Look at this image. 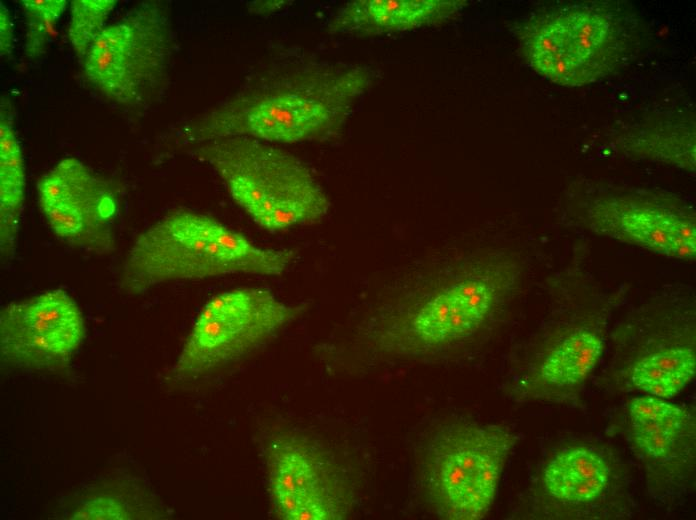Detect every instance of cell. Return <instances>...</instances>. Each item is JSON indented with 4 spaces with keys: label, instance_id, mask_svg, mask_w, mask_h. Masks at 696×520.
<instances>
[{
    "label": "cell",
    "instance_id": "cell-16",
    "mask_svg": "<svg viewBox=\"0 0 696 520\" xmlns=\"http://www.w3.org/2000/svg\"><path fill=\"white\" fill-rule=\"evenodd\" d=\"M25 170L19 142L11 122H0V247L2 259L17 245L20 216L25 197Z\"/></svg>",
    "mask_w": 696,
    "mask_h": 520
},
{
    "label": "cell",
    "instance_id": "cell-4",
    "mask_svg": "<svg viewBox=\"0 0 696 520\" xmlns=\"http://www.w3.org/2000/svg\"><path fill=\"white\" fill-rule=\"evenodd\" d=\"M196 155L215 169L236 204L269 232L313 225L329 212L328 196L309 167L271 143L219 138L207 141Z\"/></svg>",
    "mask_w": 696,
    "mask_h": 520
},
{
    "label": "cell",
    "instance_id": "cell-11",
    "mask_svg": "<svg viewBox=\"0 0 696 520\" xmlns=\"http://www.w3.org/2000/svg\"><path fill=\"white\" fill-rule=\"evenodd\" d=\"M37 192L41 211L61 240L92 254L114 249L116 196L80 160L59 161L41 176Z\"/></svg>",
    "mask_w": 696,
    "mask_h": 520
},
{
    "label": "cell",
    "instance_id": "cell-18",
    "mask_svg": "<svg viewBox=\"0 0 696 520\" xmlns=\"http://www.w3.org/2000/svg\"><path fill=\"white\" fill-rule=\"evenodd\" d=\"M696 358L692 348L670 347L639 359L630 379L634 387L659 398H672L694 378Z\"/></svg>",
    "mask_w": 696,
    "mask_h": 520
},
{
    "label": "cell",
    "instance_id": "cell-14",
    "mask_svg": "<svg viewBox=\"0 0 696 520\" xmlns=\"http://www.w3.org/2000/svg\"><path fill=\"white\" fill-rule=\"evenodd\" d=\"M610 468L604 458L587 447L562 450L546 464L543 485L553 498L570 504L598 499L606 490Z\"/></svg>",
    "mask_w": 696,
    "mask_h": 520
},
{
    "label": "cell",
    "instance_id": "cell-8",
    "mask_svg": "<svg viewBox=\"0 0 696 520\" xmlns=\"http://www.w3.org/2000/svg\"><path fill=\"white\" fill-rule=\"evenodd\" d=\"M171 47L167 12L157 3H142L101 31L84 58V73L120 104H147L164 88Z\"/></svg>",
    "mask_w": 696,
    "mask_h": 520
},
{
    "label": "cell",
    "instance_id": "cell-10",
    "mask_svg": "<svg viewBox=\"0 0 696 520\" xmlns=\"http://www.w3.org/2000/svg\"><path fill=\"white\" fill-rule=\"evenodd\" d=\"M83 314L62 289L6 305L0 313L2 363L30 370L65 367L85 338Z\"/></svg>",
    "mask_w": 696,
    "mask_h": 520
},
{
    "label": "cell",
    "instance_id": "cell-12",
    "mask_svg": "<svg viewBox=\"0 0 696 520\" xmlns=\"http://www.w3.org/2000/svg\"><path fill=\"white\" fill-rule=\"evenodd\" d=\"M464 6L460 0H356L338 10L329 30L355 35L403 32L440 25Z\"/></svg>",
    "mask_w": 696,
    "mask_h": 520
},
{
    "label": "cell",
    "instance_id": "cell-15",
    "mask_svg": "<svg viewBox=\"0 0 696 520\" xmlns=\"http://www.w3.org/2000/svg\"><path fill=\"white\" fill-rule=\"evenodd\" d=\"M629 417L636 446L653 459L667 458L692 423L684 408L652 395L632 399Z\"/></svg>",
    "mask_w": 696,
    "mask_h": 520
},
{
    "label": "cell",
    "instance_id": "cell-2",
    "mask_svg": "<svg viewBox=\"0 0 696 520\" xmlns=\"http://www.w3.org/2000/svg\"><path fill=\"white\" fill-rule=\"evenodd\" d=\"M296 254L292 248L254 244L210 216L177 210L135 239L122 264L121 286L140 294L177 280L232 274L280 276Z\"/></svg>",
    "mask_w": 696,
    "mask_h": 520
},
{
    "label": "cell",
    "instance_id": "cell-6",
    "mask_svg": "<svg viewBox=\"0 0 696 520\" xmlns=\"http://www.w3.org/2000/svg\"><path fill=\"white\" fill-rule=\"evenodd\" d=\"M625 37L611 12L588 4L541 12L519 31L531 67L565 86L592 83L611 72L625 53Z\"/></svg>",
    "mask_w": 696,
    "mask_h": 520
},
{
    "label": "cell",
    "instance_id": "cell-13",
    "mask_svg": "<svg viewBox=\"0 0 696 520\" xmlns=\"http://www.w3.org/2000/svg\"><path fill=\"white\" fill-rule=\"evenodd\" d=\"M621 236L653 252L694 259L696 231L691 221L659 208L629 205L614 220Z\"/></svg>",
    "mask_w": 696,
    "mask_h": 520
},
{
    "label": "cell",
    "instance_id": "cell-17",
    "mask_svg": "<svg viewBox=\"0 0 696 520\" xmlns=\"http://www.w3.org/2000/svg\"><path fill=\"white\" fill-rule=\"evenodd\" d=\"M604 350L602 337L588 328L567 335L542 361L539 377L555 387L583 382L597 365Z\"/></svg>",
    "mask_w": 696,
    "mask_h": 520
},
{
    "label": "cell",
    "instance_id": "cell-20",
    "mask_svg": "<svg viewBox=\"0 0 696 520\" xmlns=\"http://www.w3.org/2000/svg\"><path fill=\"white\" fill-rule=\"evenodd\" d=\"M27 17L25 51L29 57L40 55L64 12L66 0H22Z\"/></svg>",
    "mask_w": 696,
    "mask_h": 520
},
{
    "label": "cell",
    "instance_id": "cell-19",
    "mask_svg": "<svg viewBox=\"0 0 696 520\" xmlns=\"http://www.w3.org/2000/svg\"><path fill=\"white\" fill-rule=\"evenodd\" d=\"M115 0H74L68 37L79 57L87 55L91 45L104 29L106 18L116 6Z\"/></svg>",
    "mask_w": 696,
    "mask_h": 520
},
{
    "label": "cell",
    "instance_id": "cell-22",
    "mask_svg": "<svg viewBox=\"0 0 696 520\" xmlns=\"http://www.w3.org/2000/svg\"><path fill=\"white\" fill-rule=\"evenodd\" d=\"M0 35L1 55L9 54L13 42L12 23L9 12L2 3L0 5Z\"/></svg>",
    "mask_w": 696,
    "mask_h": 520
},
{
    "label": "cell",
    "instance_id": "cell-21",
    "mask_svg": "<svg viewBox=\"0 0 696 520\" xmlns=\"http://www.w3.org/2000/svg\"><path fill=\"white\" fill-rule=\"evenodd\" d=\"M126 507L116 498L106 495L85 501L71 519H129Z\"/></svg>",
    "mask_w": 696,
    "mask_h": 520
},
{
    "label": "cell",
    "instance_id": "cell-9",
    "mask_svg": "<svg viewBox=\"0 0 696 520\" xmlns=\"http://www.w3.org/2000/svg\"><path fill=\"white\" fill-rule=\"evenodd\" d=\"M268 491L278 518L343 519L350 507L341 475L333 462L307 436L286 430L262 444Z\"/></svg>",
    "mask_w": 696,
    "mask_h": 520
},
{
    "label": "cell",
    "instance_id": "cell-7",
    "mask_svg": "<svg viewBox=\"0 0 696 520\" xmlns=\"http://www.w3.org/2000/svg\"><path fill=\"white\" fill-rule=\"evenodd\" d=\"M263 288H236L212 297L201 309L172 369L193 379L250 355L303 312Z\"/></svg>",
    "mask_w": 696,
    "mask_h": 520
},
{
    "label": "cell",
    "instance_id": "cell-5",
    "mask_svg": "<svg viewBox=\"0 0 696 520\" xmlns=\"http://www.w3.org/2000/svg\"><path fill=\"white\" fill-rule=\"evenodd\" d=\"M516 436L506 427L456 422L428 441L423 468L427 499L446 520H479L490 510Z\"/></svg>",
    "mask_w": 696,
    "mask_h": 520
},
{
    "label": "cell",
    "instance_id": "cell-1",
    "mask_svg": "<svg viewBox=\"0 0 696 520\" xmlns=\"http://www.w3.org/2000/svg\"><path fill=\"white\" fill-rule=\"evenodd\" d=\"M371 82L366 68L302 66L245 86L185 131L189 141L244 136L268 143L328 138Z\"/></svg>",
    "mask_w": 696,
    "mask_h": 520
},
{
    "label": "cell",
    "instance_id": "cell-3",
    "mask_svg": "<svg viewBox=\"0 0 696 520\" xmlns=\"http://www.w3.org/2000/svg\"><path fill=\"white\" fill-rule=\"evenodd\" d=\"M428 276L424 288L369 321L364 333L373 348L403 356L452 348L479 331L505 291L496 273L464 265L449 263Z\"/></svg>",
    "mask_w": 696,
    "mask_h": 520
}]
</instances>
